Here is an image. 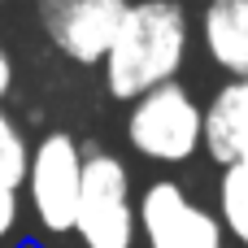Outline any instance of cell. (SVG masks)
<instances>
[{
    "label": "cell",
    "instance_id": "7c38bea8",
    "mask_svg": "<svg viewBox=\"0 0 248 248\" xmlns=\"http://www.w3.org/2000/svg\"><path fill=\"white\" fill-rule=\"evenodd\" d=\"M13 78H17V70H13V52H9V48H4V39H0V105L9 100Z\"/></svg>",
    "mask_w": 248,
    "mask_h": 248
},
{
    "label": "cell",
    "instance_id": "7a4b0ae2",
    "mask_svg": "<svg viewBox=\"0 0 248 248\" xmlns=\"http://www.w3.org/2000/svg\"><path fill=\"white\" fill-rule=\"evenodd\" d=\"M122 135L135 157L153 166H187L205 144V105L187 83H166L126 105Z\"/></svg>",
    "mask_w": 248,
    "mask_h": 248
},
{
    "label": "cell",
    "instance_id": "8fae6325",
    "mask_svg": "<svg viewBox=\"0 0 248 248\" xmlns=\"http://www.w3.org/2000/svg\"><path fill=\"white\" fill-rule=\"evenodd\" d=\"M22 214H26V201L17 187H0V248H9L22 231Z\"/></svg>",
    "mask_w": 248,
    "mask_h": 248
},
{
    "label": "cell",
    "instance_id": "ba28073f",
    "mask_svg": "<svg viewBox=\"0 0 248 248\" xmlns=\"http://www.w3.org/2000/svg\"><path fill=\"white\" fill-rule=\"evenodd\" d=\"M196 31L209 65L227 78H248V0H205Z\"/></svg>",
    "mask_w": 248,
    "mask_h": 248
},
{
    "label": "cell",
    "instance_id": "30bf717a",
    "mask_svg": "<svg viewBox=\"0 0 248 248\" xmlns=\"http://www.w3.org/2000/svg\"><path fill=\"white\" fill-rule=\"evenodd\" d=\"M26 166H31V140H26L22 122L0 105V187H17L22 192Z\"/></svg>",
    "mask_w": 248,
    "mask_h": 248
},
{
    "label": "cell",
    "instance_id": "52a82bcc",
    "mask_svg": "<svg viewBox=\"0 0 248 248\" xmlns=\"http://www.w3.org/2000/svg\"><path fill=\"white\" fill-rule=\"evenodd\" d=\"M201 153L227 170L248 157V78H227L205 105V144Z\"/></svg>",
    "mask_w": 248,
    "mask_h": 248
},
{
    "label": "cell",
    "instance_id": "4fadbf2b",
    "mask_svg": "<svg viewBox=\"0 0 248 248\" xmlns=\"http://www.w3.org/2000/svg\"><path fill=\"white\" fill-rule=\"evenodd\" d=\"M0 4H4V0H0Z\"/></svg>",
    "mask_w": 248,
    "mask_h": 248
},
{
    "label": "cell",
    "instance_id": "5b68a950",
    "mask_svg": "<svg viewBox=\"0 0 248 248\" xmlns=\"http://www.w3.org/2000/svg\"><path fill=\"white\" fill-rule=\"evenodd\" d=\"M135 248H231L218 209L179 179H148L135 196Z\"/></svg>",
    "mask_w": 248,
    "mask_h": 248
},
{
    "label": "cell",
    "instance_id": "9c48e42d",
    "mask_svg": "<svg viewBox=\"0 0 248 248\" xmlns=\"http://www.w3.org/2000/svg\"><path fill=\"white\" fill-rule=\"evenodd\" d=\"M218 218L231 248H248V157L218 174Z\"/></svg>",
    "mask_w": 248,
    "mask_h": 248
},
{
    "label": "cell",
    "instance_id": "3957f363",
    "mask_svg": "<svg viewBox=\"0 0 248 248\" xmlns=\"http://www.w3.org/2000/svg\"><path fill=\"white\" fill-rule=\"evenodd\" d=\"M83 144L78 135L52 126L31 144V166L22 183V201L31 205V218L44 240L61 244L74 231L78 196H83Z\"/></svg>",
    "mask_w": 248,
    "mask_h": 248
},
{
    "label": "cell",
    "instance_id": "277c9868",
    "mask_svg": "<svg viewBox=\"0 0 248 248\" xmlns=\"http://www.w3.org/2000/svg\"><path fill=\"white\" fill-rule=\"evenodd\" d=\"M74 248H135V179L109 148L83 153V196L70 231Z\"/></svg>",
    "mask_w": 248,
    "mask_h": 248
},
{
    "label": "cell",
    "instance_id": "8992f818",
    "mask_svg": "<svg viewBox=\"0 0 248 248\" xmlns=\"http://www.w3.org/2000/svg\"><path fill=\"white\" fill-rule=\"evenodd\" d=\"M131 0H35L48 44L74 65H100Z\"/></svg>",
    "mask_w": 248,
    "mask_h": 248
},
{
    "label": "cell",
    "instance_id": "6da1fadb",
    "mask_svg": "<svg viewBox=\"0 0 248 248\" xmlns=\"http://www.w3.org/2000/svg\"><path fill=\"white\" fill-rule=\"evenodd\" d=\"M192 52V13L183 0H131L105 61V92L122 105L153 87L179 83Z\"/></svg>",
    "mask_w": 248,
    "mask_h": 248
}]
</instances>
